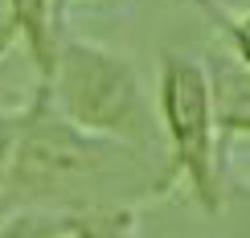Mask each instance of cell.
Returning a JSON list of instances; mask_svg holds the SVG:
<instances>
[{
	"label": "cell",
	"mask_w": 250,
	"mask_h": 238,
	"mask_svg": "<svg viewBox=\"0 0 250 238\" xmlns=\"http://www.w3.org/2000/svg\"><path fill=\"white\" fill-rule=\"evenodd\" d=\"M8 25L13 33L29 45L33 66L41 70V78L49 82L58 62V21H54V4L49 0H8Z\"/></svg>",
	"instance_id": "3"
},
{
	"label": "cell",
	"mask_w": 250,
	"mask_h": 238,
	"mask_svg": "<svg viewBox=\"0 0 250 238\" xmlns=\"http://www.w3.org/2000/svg\"><path fill=\"white\" fill-rule=\"evenodd\" d=\"M21 123H25V111L21 115H4L0 111V189L8 185V169H13L17 140H21Z\"/></svg>",
	"instance_id": "4"
},
{
	"label": "cell",
	"mask_w": 250,
	"mask_h": 238,
	"mask_svg": "<svg viewBox=\"0 0 250 238\" xmlns=\"http://www.w3.org/2000/svg\"><path fill=\"white\" fill-rule=\"evenodd\" d=\"M0 54H4V49H0Z\"/></svg>",
	"instance_id": "6"
},
{
	"label": "cell",
	"mask_w": 250,
	"mask_h": 238,
	"mask_svg": "<svg viewBox=\"0 0 250 238\" xmlns=\"http://www.w3.org/2000/svg\"><path fill=\"white\" fill-rule=\"evenodd\" d=\"M49 95L78 128L103 136H140L144 131V99L127 62L90 45V41L58 37V62L49 74Z\"/></svg>",
	"instance_id": "1"
},
{
	"label": "cell",
	"mask_w": 250,
	"mask_h": 238,
	"mask_svg": "<svg viewBox=\"0 0 250 238\" xmlns=\"http://www.w3.org/2000/svg\"><path fill=\"white\" fill-rule=\"evenodd\" d=\"M164 111H168V131L176 140L181 160L193 169L197 185H209V99H205V78L189 62H172L164 74Z\"/></svg>",
	"instance_id": "2"
},
{
	"label": "cell",
	"mask_w": 250,
	"mask_h": 238,
	"mask_svg": "<svg viewBox=\"0 0 250 238\" xmlns=\"http://www.w3.org/2000/svg\"><path fill=\"white\" fill-rule=\"evenodd\" d=\"M4 45H8V33H0V49H4Z\"/></svg>",
	"instance_id": "5"
}]
</instances>
